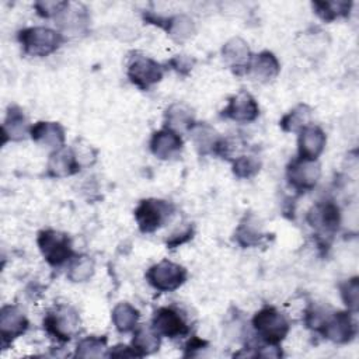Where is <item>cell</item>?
<instances>
[{
    "mask_svg": "<svg viewBox=\"0 0 359 359\" xmlns=\"http://www.w3.org/2000/svg\"><path fill=\"white\" fill-rule=\"evenodd\" d=\"M29 135L36 143L55 150L63 147L65 143V130L56 122H38L31 126Z\"/></svg>",
    "mask_w": 359,
    "mask_h": 359,
    "instance_id": "17",
    "label": "cell"
},
{
    "mask_svg": "<svg viewBox=\"0 0 359 359\" xmlns=\"http://www.w3.org/2000/svg\"><path fill=\"white\" fill-rule=\"evenodd\" d=\"M38 247L52 266H59L69 261L73 255L70 238L67 234L55 231V230H43L38 234Z\"/></svg>",
    "mask_w": 359,
    "mask_h": 359,
    "instance_id": "5",
    "label": "cell"
},
{
    "mask_svg": "<svg viewBox=\"0 0 359 359\" xmlns=\"http://www.w3.org/2000/svg\"><path fill=\"white\" fill-rule=\"evenodd\" d=\"M341 296L351 311H356L359 306V283L358 278L349 279L341 285Z\"/></svg>",
    "mask_w": 359,
    "mask_h": 359,
    "instance_id": "32",
    "label": "cell"
},
{
    "mask_svg": "<svg viewBox=\"0 0 359 359\" xmlns=\"http://www.w3.org/2000/svg\"><path fill=\"white\" fill-rule=\"evenodd\" d=\"M250 72L254 76V79L259 81H269L279 73V62L271 52H261L255 55L250 65Z\"/></svg>",
    "mask_w": 359,
    "mask_h": 359,
    "instance_id": "18",
    "label": "cell"
},
{
    "mask_svg": "<svg viewBox=\"0 0 359 359\" xmlns=\"http://www.w3.org/2000/svg\"><path fill=\"white\" fill-rule=\"evenodd\" d=\"M307 222L323 236L332 234L339 224V209L332 202H323L313 206L307 215Z\"/></svg>",
    "mask_w": 359,
    "mask_h": 359,
    "instance_id": "11",
    "label": "cell"
},
{
    "mask_svg": "<svg viewBox=\"0 0 359 359\" xmlns=\"http://www.w3.org/2000/svg\"><path fill=\"white\" fill-rule=\"evenodd\" d=\"M79 327L80 318L77 311L66 304L53 307L43 318V328L46 332L63 342L70 341L77 334Z\"/></svg>",
    "mask_w": 359,
    "mask_h": 359,
    "instance_id": "1",
    "label": "cell"
},
{
    "mask_svg": "<svg viewBox=\"0 0 359 359\" xmlns=\"http://www.w3.org/2000/svg\"><path fill=\"white\" fill-rule=\"evenodd\" d=\"M94 272V261L87 255L76 257L69 266L67 276L73 282H86Z\"/></svg>",
    "mask_w": 359,
    "mask_h": 359,
    "instance_id": "29",
    "label": "cell"
},
{
    "mask_svg": "<svg viewBox=\"0 0 359 359\" xmlns=\"http://www.w3.org/2000/svg\"><path fill=\"white\" fill-rule=\"evenodd\" d=\"M325 146V135L318 126H306L299 135V157L317 160Z\"/></svg>",
    "mask_w": 359,
    "mask_h": 359,
    "instance_id": "16",
    "label": "cell"
},
{
    "mask_svg": "<svg viewBox=\"0 0 359 359\" xmlns=\"http://www.w3.org/2000/svg\"><path fill=\"white\" fill-rule=\"evenodd\" d=\"M156 332L161 337L178 338L189 332V327L184 317L174 307H161L154 313L153 325Z\"/></svg>",
    "mask_w": 359,
    "mask_h": 359,
    "instance_id": "10",
    "label": "cell"
},
{
    "mask_svg": "<svg viewBox=\"0 0 359 359\" xmlns=\"http://www.w3.org/2000/svg\"><path fill=\"white\" fill-rule=\"evenodd\" d=\"M107 339L102 337H87L81 339L76 349V356L79 358H100L104 356Z\"/></svg>",
    "mask_w": 359,
    "mask_h": 359,
    "instance_id": "30",
    "label": "cell"
},
{
    "mask_svg": "<svg viewBox=\"0 0 359 359\" xmlns=\"http://www.w3.org/2000/svg\"><path fill=\"white\" fill-rule=\"evenodd\" d=\"M172 212V205L165 201L144 199L137 205L135 217L143 233H151L160 229L170 219Z\"/></svg>",
    "mask_w": 359,
    "mask_h": 359,
    "instance_id": "4",
    "label": "cell"
},
{
    "mask_svg": "<svg viewBox=\"0 0 359 359\" xmlns=\"http://www.w3.org/2000/svg\"><path fill=\"white\" fill-rule=\"evenodd\" d=\"M69 7V3L66 1H38L35 3V8L39 15L42 17H52L56 14H60L65 11V8Z\"/></svg>",
    "mask_w": 359,
    "mask_h": 359,
    "instance_id": "33",
    "label": "cell"
},
{
    "mask_svg": "<svg viewBox=\"0 0 359 359\" xmlns=\"http://www.w3.org/2000/svg\"><path fill=\"white\" fill-rule=\"evenodd\" d=\"M171 66L175 70H178L180 73H188L194 66V59H191L188 56H184V55H178L177 57H174L171 60Z\"/></svg>",
    "mask_w": 359,
    "mask_h": 359,
    "instance_id": "34",
    "label": "cell"
},
{
    "mask_svg": "<svg viewBox=\"0 0 359 359\" xmlns=\"http://www.w3.org/2000/svg\"><path fill=\"white\" fill-rule=\"evenodd\" d=\"M262 237L264 236H262L261 224L254 216L245 217L240 223V226L237 229V233H236V238H237L238 244L243 245V247L257 245Z\"/></svg>",
    "mask_w": 359,
    "mask_h": 359,
    "instance_id": "24",
    "label": "cell"
},
{
    "mask_svg": "<svg viewBox=\"0 0 359 359\" xmlns=\"http://www.w3.org/2000/svg\"><path fill=\"white\" fill-rule=\"evenodd\" d=\"M128 77L139 88L147 90L150 86L161 80L163 67L153 59L146 56H136L129 63Z\"/></svg>",
    "mask_w": 359,
    "mask_h": 359,
    "instance_id": "9",
    "label": "cell"
},
{
    "mask_svg": "<svg viewBox=\"0 0 359 359\" xmlns=\"http://www.w3.org/2000/svg\"><path fill=\"white\" fill-rule=\"evenodd\" d=\"M261 163L255 156H240L233 163V172L238 178H250L259 171Z\"/></svg>",
    "mask_w": 359,
    "mask_h": 359,
    "instance_id": "31",
    "label": "cell"
},
{
    "mask_svg": "<svg viewBox=\"0 0 359 359\" xmlns=\"http://www.w3.org/2000/svg\"><path fill=\"white\" fill-rule=\"evenodd\" d=\"M80 163L76 157L74 150L67 149V147H60L56 149L48 161V171L52 177L56 178H63L69 177L80 170Z\"/></svg>",
    "mask_w": 359,
    "mask_h": 359,
    "instance_id": "15",
    "label": "cell"
},
{
    "mask_svg": "<svg viewBox=\"0 0 359 359\" xmlns=\"http://www.w3.org/2000/svg\"><path fill=\"white\" fill-rule=\"evenodd\" d=\"M132 346L137 356L153 353L160 346V335L151 325H139L135 328Z\"/></svg>",
    "mask_w": 359,
    "mask_h": 359,
    "instance_id": "19",
    "label": "cell"
},
{
    "mask_svg": "<svg viewBox=\"0 0 359 359\" xmlns=\"http://www.w3.org/2000/svg\"><path fill=\"white\" fill-rule=\"evenodd\" d=\"M255 332L269 345H276L289 332V323L275 307L266 306L261 309L252 318Z\"/></svg>",
    "mask_w": 359,
    "mask_h": 359,
    "instance_id": "2",
    "label": "cell"
},
{
    "mask_svg": "<svg viewBox=\"0 0 359 359\" xmlns=\"http://www.w3.org/2000/svg\"><path fill=\"white\" fill-rule=\"evenodd\" d=\"M31 128L28 126L22 111L17 107H10L6 121L3 123V135L4 139L10 140H20L28 135Z\"/></svg>",
    "mask_w": 359,
    "mask_h": 359,
    "instance_id": "20",
    "label": "cell"
},
{
    "mask_svg": "<svg viewBox=\"0 0 359 359\" xmlns=\"http://www.w3.org/2000/svg\"><path fill=\"white\" fill-rule=\"evenodd\" d=\"M181 149H182V140L178 132L170 128H164L151 136L150 150L156 157L161 160H168L175 157L181 151Z\"/></svg>",
    "mask_w": 359,
    "mask_h": 359,
    "instance_id": "13",
    "label": "cell"
},
{
    "mask_svg": "<svg viewBox=\"0 0 359 359\" xmlns=\"http://www.w3.org/2000/svg\"><path fill=\"white\" fill-rule=\"evenodd\" d=\"M28 328L27 317L15 306H4L0 311V334L3 344L11 342Z\"/></svg>",
    "mask_w": 359,
    "mask_h": 359,
    "instance_id": "14",
    "label": "cell"
},
{
    "mask_svg": "<svg viewBox=\"0 0 359 359\" xmlns=\"http://www.w3.org/2000/svg\"><path fill=\"white\" fill-rule=\"evenodd\" d=\"M310 118L311 109L307 105L300 104L283 116V119L280 121V126L285 132H300L303 128L309 126Z\"/></svg>",
    "mask_w": 359,
    "mask_h": 359,
    "instance_id": "25",
    "label": "cell"
},
{
    "mask_svg": "<svg viewBox=\"0 0 359 359\" xmlns=\"http://www.w3.org/2000/svg\"><path fill=\"white\" fill-rule=\"evenodd\" d=\"M146 278L154 289L160 292H172L185 282L187 271L184 266L164 259L153 265L147 271Z\"/></svg>",
    "mask_w": 359,
    "mask_h": 359,
    "instance_id": "6",
    "label": "cell"
},
{
    "mask_svg": "<svg viewBox=\"0 0 359 359\" xmlns=\"http://www.w3.org/2000/svg\"><path fill=\"white\" fill-rule=\"evenodd\" d=\"M351 1H314L316 13L325 21H332L338 17L346 15L351 8Z\"/></svg>",
    "mask_w": 359,
    "mask_h": 359,
    "instance_id": "27",
    "label": "cell"
},
{
    "mask_svg": "<svg viewBox=\"0 0 359 359\" xmlns=\"http://www.w3.org/2000/svg\"><path fill=\"white\" fill-rule=\"evenodd\" d=\"M139 311L129 303H119L112 310V321L119 332H129L136 328Z\"/></svg>",
    "mask_w": 359,
    "mask_h": 359,
    "instance_id": "23",
    "label": "cell"
},
{
    "mask_svg": "<svg viewBox=\"0 0 359 359\" xmlns=\"http://www.w3.org/2000/svg\"><path fill=\"white\" fill-rule=\"evenodd\" d=\"M167 31L175 41H185L195 32L194 21L184 14L175 15L167 21Z\"/></svg>",
    "mask_w": 359,
    "mask_h": 359,
    "instance_id": "28",
    "label": "cell"
},
{
    "mask_svg": "<svg viewBox=\"0 0 359 359\" xmlns=\"http://www.w3.org/2000/svg\"><path fill=\"white\" fill-rule=\"evenodd\" d=\"M108 356H137V353L133 351V348L118 345L108 353Z\"/></svg>",
    "mask_w": 359,
    "mask_h": 359,
    "instance_id": "35",
    "label": "cell"
},
{
    "mask_svg": "<svg viewBox=\"0 0 359 359\" xmlns=\"http://www.w3.org/2000/svg\"><path fill=\"white\" fill-rule=\"evenodd\" d=\"M316 330H318L327 339L338 344H345L355 335V324L351 314L346 311L325 314Z\"/></svg>",
    "mask_w": 359,
    "mask_h": 359,
    "instance_id": "7",
    "label": "cell"
},
{
    "mask_svg": "<svg viewBox=\"0 0 359 359\" xmlns=\"http://www.w3.org/2000/svg\"><path fill=\"white\" fill-rule=\"evenodd\" d=\"M18 41L25 53L31 56H46L59 48L62 36L50 28L32 27L20 31Z\"/></svg>",
    "mask_w": 359,
    "mask_h": 359,
    "instance_id": "3",
    "label": "cell"
},
{
    "mask_svg": "<svg viewBox=\"0 0 359 359\" xmlns=\"http://www.w3.org/2000/svg\"><path fill=\"white\" fill-rule=\"evenodd\" d=\"M223 56L226 62L236 69L248 67L251 57L247 43L241 38H233L223 46Z\"/></svg>",
    "mask_w": 359,
    "mask_h": 359,
    "instance_id": "21",
    "label": "cell"
},
{
    "mask_svg": "<svg viewBox=\"0 0 359 359\" xmlns=\"http://www.w3.org/2000/svg\"><path fill=\"white\" fill-rule=\"evenodd\" d=\"M321 175L320 164L316 160H307L297 157L287 167V180L289 184L296 191H310L316 187Z\"/></svg>",
    "mask_w": 359,
    "mask_h": 359,
    "instance_id": "8",
    "label": "cell"
},
{
    "mask_svg": "<svg viewBox=\"0 0 359 359\" xmlns=\"http://www.w3.org/2000/svg\"><path fill=\"white\" fill-rule=\"evenodd\" d=\"M259 114L258 104L251 94L240 91L229 100V104L223 109V116L236 122H252Z\"/></svg>",
    "mask_w": 359,
    "mask_h": 359,
    "instance_id": "12",
    "label": "cell"
},
{
    "mask_svg": "<svg viewBox=\"0 0 359 359\" xmlns=\"http://www.w3.org/2000/svg\"><path fill=\"white\" fill-rule=\"evenodd\" d=\"M189 133L194 139L195 146L199 149L201 153L213 151L219 140L215 129H212L209 125H205V123H194L189 129Z\"/></svg>",
    "mask_w": 359,
    "mask_h": 359,
    "instance_id": "26",
    "label": "cell"
},
{
    "mask_svg": "<svg viewBox=\"0 0 359 359\" xmlns=\"http://www.w3.org/2000/svg\"><path fill=\"white\" fill-rule=\"evenodd\" d=\"M165 121L170 129L178 132V130H189L194 125V114L191 108H188L185 104L177 102L172 104L167 112H165Z\"/></svg>",
    "mask_w": 359,
    "mask_h": 359,
    "instance_id": "22",
    "label": "cell"
}]
</instances>
